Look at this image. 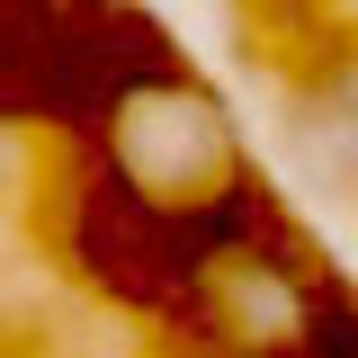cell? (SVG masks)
I'll list each match as a JSON object with an SVG mask.
<instances>
[{
	"label": "cell",
	"mask_w": 358,
	"mask_h": 358,
	"mask_svg": "<svg viewBox=\"0 0 358 358\" xmlns=\"http://www.w3.org/2000/svg\"><path fill=\"white\" fill-rule=\"evenodd\" d=\"M296 143H305L313 171H331L341 188H358V45L331 54L313 90L296 99Z\"/></svg>",
	"instance_id": "6da1fadb"
}]
</instances>
